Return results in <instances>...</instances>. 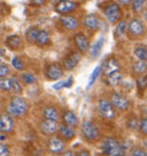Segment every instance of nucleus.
I'll use <instances>...</instances> for the list:
<instances>
[{"mask_svg": "<svg viewBox=\"0 0 147 156\" xmlns=\"http://www.w3.org/2000/svg\"><path fill=\"white\" fill-rule=\"evenodd\" d=\"M28 110H29L28 102L25 101L23 98H21V97L12 98V100L9 101V105H8V107H7L8 114L15 117L25 116Z\"/></svg>", "mask_w": 147, "mask_h": 156, "instance_id": "obj_1", "label": "nucleus"}, {"mask_svg": "<svg viewBox=\"0 0 147 156\" xmlns=\"http://www.w3.org/2000/svg\"><path fill=\"white\" fill-rule=\"evenodd\" d=\"M101 149L107 156H124L125 151L115 138H106L102 141Z\"/></svg>", "mask_w": 147, "mask_h": 156, "instance_id": "obj_2", "label": "nucleus"}, {"mask_svg": "<svg viewBox=\"0 0 147 156\" xmlns=\"http://www.w3.org/2000/svg\"><path fill=\"white\" fill-rule=\"evenodd\" d=\"M103 14L106 16V19L108 20L109 23H116L120 21L121 16H122V10H121V7L116 2H110L108 4L105 9H103Z\"/></svg>", "mask_w": 147, "mask_h": 156, "instance_id": "obj_3", "label": "nucleus"}, {"mask_svg": "<svg viewBox=\"0 0 147 156\" xmlns=\"http://www.w3.org/2000/svg\"><path fill=\"white\" fill-rule=\"evenodd\" d=\"M82 134L88 141H95L99 139V129L91 121H85L82 125Z\"/></svg>", "mask_w": 147, "mask_h": 156, "instance_id": "obj_4", "label": "nucleus"}, {"mask_svg": "<svg viewBox=\"0 0 147 156\" xmlns=\"http://www.w3.org/2000/svg\"><path fill=\"white\" fill-rule=\"evenodd\" d=\"M98 110L99 114L106 118V119H113L116 116L115 112V107L110 101H108L106 99H100L98 102Z\"/></svg>", "mask_w": 147, "mask_h": 156, "instance_id": "obj_5", "label": "nucleus"}, {"mask_svg": "<svg viewBox=\"0 0 147 156\" xmlns=\"http://www.w3.org/2000/svg\"><path fill=\"white\" fill-rule=\"evenodd\" d=\"M47 148L49 153H52L54 155L62 154L66 149V142L60 136H52L47 142Z\"/></svg>", "mask_w": 147, "mask_h": 156, "instance_id": "obj_6", "label": "nucleus"}, {"mask_svg": "<svg viewBox=\"0 0 147 156\" xmlns=\"http://www.w3.org/2000/svg\"><path fill=\"white\" fill-rule=\"evenodd\" d=\"M110 102L113 103V106L118 110H122L125 112L130 107V101L127 100V97H124L123 94L118 92L112 93V97H110Z\"/></svg>", "mask_w": 147, "mask_h": 156, "instance_id": "obj_7", "label": "nucleus"}, {"mask_svg": "<svg viewBox=\"0 0 147 156\" xmlns=\"http://www.w3.org/2000/svg\"><path fill=\"white\" fill-rule=\"evenodd\" d=\"M78 4L73 0H60L59 2L55 5V10L59 14H69L77 8Z\"/></svg>", "mask_w": 147, "mask_h": 156, "instance_id": "obj_8", "label": "nucleus"}, {"mask_svg": "<svg viewBox=\"0 0 147 156\" xmlns=\"http://www.w3.org/2000/svg\"><path fill=\"white\" fill-rule=\"evenodd\" d=\"M14 129V119L9 114H1L0 115V132L8 133Z\"/></svg>", "mask_w": 147, "mask_h": 156, "instance_id": "obj_9", "label": "nucleus"}, {"mask_svg": "<svg viewBox=\"0 0 147 156\" xmlns=\"http://www.w3.org/2000/svg\"><path fill=\"white\" fill-rule=\"evenodd\" d=\"M39 129L41 133L45 136H53L58 131V121H51V119H44L40 123Z\"/></svg>", "mask_w": 147, "mask_h": 156, "instance_id": "obj_10", "label": "nucleus"}, {"mask_svg": "<svg viewBox=\"0 0 147 156\" xmlns=\"http://www.w3.org/2000/svg\"><path fill=\"white\" fill-rule=\"evenodd\" d=\"M45 75L51 80H56V79H60V78L62 77L63 71H62V68L60 67L59 64L53 63L47 66V68L45 70Z\"/></svg>", "mask_w": 147, "mask_h": 156, "instance_id": "obj_11", "label": "nucleus"}, {"mask_svg": "<svg viewBox=\"0 0 147 156\" xmlns=\"http://www.w3.org/2000/svg\"><path fill=\"white\" fill-rule=\"evenodd\" d=\"M120 69H121V66H120L118 61L115 58H107L102 64V71L105 73L106 76L113 73H116V71H120Z\"/></svg>", "mask_w": 147, "mask_h": 156, "instance_id": "obj_12", "label": "nucleus"}, {"mask_svg": "<svg viewBox=\"0 0 147 156\" xmlns=\"http://www.w3.org/2000/svg\"><path fill=\"white\" fill-rule=\"evenodd\" d=\"M144 24L140 20L138 19H132L130 22H129V25H127V30H129V34L131 36H134V37H138V36H142L144 34Z\"/></svg>", "mask_w": 147, "mask_h": 156, "instance_id": "obj_13", "label": "nucleus"}, {"mask_svg": "<svg viewBox=\"0 0 147 156\" xmlns=\"http://www.w3.org/2000/svg\"><path fill=\"white\" fill-rule=\"evenodd\" d=\"M79 61H81V53H77V52L70 53L68 56H66V58L63 60L64 69L71 70V69H74L77 64H78Z\"/></svg>", "mask_w": 147, "mask_h": 156, "instance_id": "obj_14", "label": "nucleus"}, {"mask_svg": "<svg viewBox=\"0 0 147 156\" xmlns=\"http://www.w3.org/2000/svg\"><path fill=\"white\" fill-rule=\"evenodd\" d=\"M75 44H76V47L79 49V52H82V53H86L90 48L88 38L83 34H77L75 36Z\"/></svg>", "mask_w": 147, "mask_h": 156, "instance_id": "obj_15", "label": "nucleus"}, {"mask_svg": "<svg viewBox=\"0 0 147 156\" xmlns=\"http://www.w3.org/2000/svg\"><path fill=\"white\" fill-rule=\"evenodd\" d=\"M60 22H61V24H62L64 29L69 30V31H74V30H76L79 27L78 21L74 16H62Z\"/></svg>", "mask_w": 147, "mask_h": 156, "instance_id": "obj_16", "label": "nucleus"}, {"mask_svg": "<svg viewBox=\"0 0 147 156\" xmlns=\"http://www.w3.org/2000/svg\"><path fill=\"white\" fill-rule=\"evenodd\" d=\"M84 24L90 30H97L100 25V20L95 14H88L85 20H84Z\"/></svg>", "mask_w": 147, "mask_h": 156, "instance_id": "obj_17", "label": "nucleus"}, {"mask_svg": "<svg viewBox=\"0 0 147 156\" xmlns=\"http://www.w3.org/2000/svg\"><path fill=\"white\" fill-rule=\"evenodd\" d=\"M63 123L66 125H68L70 127H76L78 125V117L76 116V114L74 112H66L63 114Z\"/></svg>", "mask_w": 147, "mask_h": 156, "instance_id": "obj_18", "label": "nucleus"}, {"mask_svg": "<svg viewBox=\"0 0 147 156\" xmlns=\"http://www.w3.org/2000/svg\"><path fill=\"white\" fill-rule=\"evenodd\" d=\"M59 134L63 140H71L76 136V132L74 130V127H70L64 124L59 127Z\"/></svg>", "mask_w": 147, "mask_h": 156, "instance_id": "obj_19", "label": "nucleus"}, {"mask_svg": "<svg viewBox=\"0 0 147 156\" xmlns=\"http://www.w3.org/2000/svg\"><path fill=\"white\" fill-rule=\"evenodd\" d=\"M43 116L45 119H51V121H58L59 119V112L55 107L48 106L43 109Z\"/></svg>", "mask_w": 147, "mask_h": 156, "instance_id": "obj_20", "label": "nucleus"}, {"mask_svg": "<svg viewBox=\"0 0 147 156\" xmlns=\"http://www.w3.org/2000/svg\"><path fill=\"white\" fill-rule=\"evenodd\" d=\"M49 41H51V36H49L48 31H46V30H40L36 43L39 45V46H45V45H48Z\"/></svg>", "mask_w": 147, "mask_h": 156, "instance_id": "obj_21", "label": "nucleus"}, {"mask_svg": "<svg viewBox=\"0 0 147 156\" xmlns=\"http://www.w3.org/2000/svg\"><path fill=\"white\" fill-rule=\"evenodd\" d=\"M122 73H120V71H116V73H110V75H108L107 76V84L109 86H116L118 84L122 82Z\"/></svg>", "mask_w": 147, "mask_h": 156, "instance_id": "obj_22", "label": "nucleus"}, {"mask_svg": "<svg viewBox=\"0 0 147 156\" xmlns=\"http://www.w3.org/2000/svg\"><path fill=\"white\" fill-rule=\"evenodd\" d=\"M22 45L21 38L19 36H10L7 38V46L12 49H19Z\"/></svg>", "mask_w": 147, "mask_h": 156, "instance_id": "obj_23", "label": "nucleus"}, {"mask_svg": "<svg viewBox=\"0 0 147 156\" xmlns=\"http://www.w3.org/2000/svg\"><path fill=\"white\" fill-rule=\"evenodd\" d=\"M103 43H105V39L101 37V38H99L98 41H97V43L92 46V48H91V55H92L93 58H97V56H99V54L101 53V49H102Z\"/></svg>", "mask_w": 147, "mask_h": 156, "instance_id": "obj_24", "label": "nucleus"}, {"mask_svg": "<svg viewBox=\"0 0 147 156\" xmlns=\"http://www.w3.org/2000/svg\"><path fill=\"white\" fill-rule=\"evenodd\" d=\"M0 90L8 92L13 91V79L12 78H1L0 79Z\"/></svg>", "mask_w": 147, "mask_h": 156, "instance_id": "obj_25", "label": "nucleus"}, {"mask_svg": "<svg viewBox=\"0 0 147 156\" xmlns=\"http://www.w3.org/2000/svg\"><path fill=\"white\" fill-rule=\"evenodd\" d=\"M40 30L36 27H31L29 29L27 30L25 32V37L29 41H36L37 40V37H38V34H39Z\"/></svg>", "mask_w": 147, "mask_h": 156, "instance_id": "obj_26", "label": "nucleus"}, {"mask_svg": "<svg viewBox=\"0 0 147 156\" xmlns=\"http://www.w3.org/2000/svg\"><path fill=\"white\" fill-rule=\"evenodd\" d=\"M101 73H102V66H98L97 68L93 70V73H91V76H90V78H88V88H90L92 85H93V83L95 82V79L101 75Z\"/></svg>", "mask_w": 147, "mask_h": 156, "instance_id": "obj_27", "label": "nucleus"}, {"mask_svg": "<svg viewBox=\"0 0 147 156\" xmlns=\"http://www.w3.org/2000/svg\"><path fill=\"white\" fill-rule=\"evenodd\" d=\"M134 55L137 56L140 61H146L147 60V48L145 46H139L134 49Z\"/></svg>", "mask_w": 147, "mask_h": 156, "instance_id": "obj_28", "label": "nucleus"}, {"mask_svg": "<svg viewBox=\"0 0 147 156\" xmlns=\"http://www.w3.org/2000/svg\"><path fill=\"white\" fill-rule=\"evenodd\" d=\"M133 71L136 73H145L147 70V63L146 61H138V62H136V63L133 64Z\"/></svg>", "mask_w": 147, "mask_h": 156, "instance_id": "obj_29", "label": "nucleus"}, {"mask_svg": "<svg viewBox=\"0 0 147 156\" xmlns=\"http://www.w3.org/2000/svg\"><path fill=\"white\" fill-rule=\"evenodd\" d=\"M21 78H22L23 83L27 84V85H30V84H34V83H36V82H37V78H36V76H34V73H22Z\"/></svg>", "mask_w": 147, "mask_h": 156, "instance_id": "obj_30", "label": "nucleus"}, {"mask_svg": "<svg viewBox=\"0 0 147 156\" xmlns=\"http://www.w3.org/2000/svg\"><path fill=\"white\" fill-rule=\"evenodd\" d=\"M125 30H127V22L125 21H121L117 24L116 29H115V37H122L123 34H125Z\"/></svg>", "mask_w": 147, "mask_h": 156, "instance_id": "obj_31", "label": "nucleus"}, {"mask_svg": "<svg viewBox=\"0 0 147 156\" xmlns=\"http://www.w3.org/2000/svg\"><path fill=\"white\" fill-rule=\"evenodd\" d=\"M146 0H132V10L134 13H139L144 8Z\"/></svg>", "mask_w": 147, "mask_h": 156, "instance_id": "obj_32", "label": "nucleus"}, {"mask_svg": "<svg viewBox=\"0 0 147 156\" xmlns=\"http://www.w3.org/2000/svg\"><path fill=\"white\" fill-rule=\"evenodd\" d=\"M137 87L139 91H144L147 87V75L140 76L137 79Z\"/></svg>", "mask_w": 147, "mask_h": 156, "instance_id": "obj_33", "label": "nucleus"}, {"mask_svg": "<svg viewBox=\"0 0 147 156\" xmlns=\"http://www.w3.org/2000/svg\"><path fill=\"white\" fill-rule=\"evenodd\" d=\"M12 79H13V92L21 93L22 92V86H21V83H20V80H19V78L13 76Z\"/></svg>", "mask_w": 147, "mask_h": 156, "instance_id": "obj_34", "label": "nucleus"}, {"mask_svg": "<svg viewBox=\"0 0 147 156\" xmlns=\"http://www.w3.org/2000/svg\"><path fill=\"white\" fill-rule=\"evenodd\" d=\"M12 66H13L16 70H23V69H24V64L21 61V58H14L12 60Z\"/></svg>", "mask_w": 147, "mask_h": 156, "instance_id": "obj_35", "label": "nucleus"}, {"mask_svg": "<svg viewBox=\"0 0 147 156\" xmlns=\"http://www.w3.org/2000/svg\"><path fill=\"white\" fill-rule=\"evenodd\" d=\"M10 73L9 67L7 64H0V78H6Z\"/></svg>", "mask_w": 147, "mask_h": 156, "instance_id": "obj_36", "label": "nucleus"}, {"mask_svg": "<svg viewBox=\"0 0 147 156\" xmlns=\"http://www.w3.org/2000/svg\"><path fill=\"white\" fill-rule=\"evenodd\" d=\"M139 129H140L142 133H144V134L147 136V118L146 117H142V119L139 121Z\"/></svg>", "mask_w": 147, "mask_h": 156, "instance_id": "obj_37", "label": "nucleus"}, {"mask_svg": "<svg viewBox=\"0 0 147 156\" xmlns=\"http://www.w3.org/2000/svg\"><path fill=\"white\" fill-rule=\"evenodd\" d=\"M127 127L130 129V130H134V129H137L138 125H139V122H138V119L136 117H132V118H130L127 123Z\"/></svg>", "mask_w": 147, "mask_h": 156, "instance_id": "obj_38", "label": "nucleus"}, {"mask_svg": "<svg viewBox=\"0 0 147 156\" xmlns=\"http://www.w3.org/2000/svg\"><path fill=\"white\" fill-rule=\"evenodd\" d=\"M0 156H10L9 148L5 144H0Z\"/></svg>", "mask_w": 147, "mask_h": 156, "instance_id": "obj_39", "label": "nucleus"}, {"mask_svg": "<svg viewBox=\"0 0 147 156\" xmlns=\"http://www.w3.org/2000/svg\"><path fill=\"white\" fill-rule=\"evenodd\" d=\"M131 156H147V151L142 148H134L131 153Z\"/></svg>", "mask_w": 147, "mask_h": 156, "instance_id": "obj_40", "label": "nucleus"}, {"mask_svg": "<svg viewBox=\"0 0 147 156\" xmlns=\"http://www.w3.org/2000/svg\"><path fill=\"white\" fill-rule=\"evenodd\" d=\"M118 4L122 6H127L130 5V4H132V0H117Z\"/></svg>", "mask_w": 147, "mask_h": 156, "instance_id": "obj_41", "label": "nucleus"}, {"mask_svg": "<svg viewBox=\"0 0 147 156\" xmlns=\"http://www.w3.org/2000/svg\"><path fill=\"white\" fill-rule=\"evenodd\" d=\"M62 87H66V82H61V83H58L56 85H54L53 88L54 90H60Z\"/></svg>", "mask_w": 147, "mask_h": 156, "instance_id": "obj_42", "label": "nucleus"}, {"mask_svg": "<svg viewBox=\"0 0 147 156\" xmlns=\"http://www.w3.org/2000/svg\"><path fill=\"white\" fill-rule=\"evenodd\" d=\"M45 2V0H31V4L34 6H41Z\"/></svg>", "mask_w": 147, "mask_h": 156, "instance_id": "obj_43", "label": "nucleus"}, {"mask_svg": "<svg viewBox=\"0 0 147 156\" xmlns=\"http://www.w3.org/2000/svg\"><path fill=\"white\" fill-rule=\"evenodd\" d=\"M78 156H91V154H90V151H86V149H83V151H79Z\"/></svg>", "mask_w": 147, "mask_h": 156, "instance_id": "obj_44", "label": "nucleus"}, {"mask_svg": "<svg viewBox=\"0 0 147 156\" xmlns=\"http://www.w3.org/2000/svg\"><path fill=\"white\" fill-rule=\"evenodd\" d=\"M62 156H76V154H75L74 151H66Z\"/></svg>", "mask_w": 147, "mask_h": 156, "instance_id": "obj_45", "label": "nucleus"}, {"mask_svg": "<svg viewBox=\"0 0 147 156\" xmlns=\"http://www.w3.org/2000/svg\"><path fill=\"white\" fill-rule=\"evenodd\" d=\"M144 112H145V114H146V116H147V106H145V108H144Z\"/></svg>", "mask_w": 147, "mask_h": 156, "instance_id": "obj_46", "label": "nucleus"}, {"mask_svg": "<svg viewBox=\"0 0 147 156\" xmlns=\"http://www.w3.org/2000/svg\"><path fill=\"white\" fill-rule=\"evenodd\" d=\"M48 1H51V2H54V1H55V0H48Z\"/></svg>", "mask_w": 147, "mask_h": 156, "instance_id": "obj_47", "label": "nucleus"}]
</instances>
